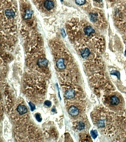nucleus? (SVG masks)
I'll return each instance as SVG.
<instances>
[{
    "label": "nucleus",
    "instance_id": "obj_1",
    "mask_svg": "<svg viewBox=\"0 0 126 142\" xmlns=\"http://www.w3.org/2000/svg\"><path fill=\"white\" fill-rule=\"evenodd\" d=\"M68 112L70 115H72V116H77V115L79 114L80 112V110L77 107V106H71L68 109Z\"/></svg>",
    "mask_w": 126,
    "mask_h": 142
},
{
    "label": "nucleus",
    "instance_id": "obj_2",
    "mask_svg": "<svg viewBox=\"0 0 126 142\" xmlns=\"http://www.w3.org/2000/svg\"><path fill=\"white\" fill-rule=\"evenodd\" d=\"M56 66L58 67V69L59 70H64L66 68V65L64 62V59H58L56 61Z\"/></svg>",
    "mask_w": 126,
    "mask_h": 142
},
{
    "label": "nucleus",
    "instance_id": "obj_3",
    "mask_svg": "<svg viewBox=\"0 0 126 142\" xmlns=\"http://www.w3.org/2000/svg\"><path fill=\"white\" fill-rule=\"evenodd\" d=\"M17 112H19V115H24L25 113H27L28 110L27 108V106L25 105H23V104H19L18 106H17Z\"/></svg>",
    "mask_w": 126,
    "mask_h": 142
},
{
    "label": "nucleus",
    "instance_id": "obj_4",
    "mask_svg": "<svg viewBox=\"0 0 126 142\" xmlns=\"http://www.w3.org/2000/svg\"><path fill=\"white\" fill-rule=\"evenodd\" d=\"M54 2L52 1V0H45L44 2V7L48 11L52 10V9L54 7Z\"/></svg>",
    "mask_w": 126,
    "mask_h": 142
},
{
    "label": "nucleus",
    "instance_id": "obj_5",
    "mask_svg": "<svg viewBox=\"0 0 126 142\" xmlns=\"http://www.w3.org/2000/svg\"><path fill=\"white\" fill-rule=\"evenodd\" d=\"M48 60L45 58L39 59L37 61V65L41 67H46L48 65Z\"/></svg>",
    "mask_w": 126,
    "mask_h": 142
},
{
    "label": "nucleus",
    "instance_id": "obj_6",
    "mask_svg": "<svg viewBox=\"0 0 126 142\" xmlns=\"http://www.w3.org/2000/svg\"><path fill=\"white\" fill-rule=\"evenodd\" d=\"M74 95H75V93H74V91L73 90H66L64 93V96L67 99H73V98L74 97Z\"/></svg>",
    "mask_w": 126,
    "mask_h": 142
},
{
    "label": "nucleus",
    "instance_id": "obj_7",
    "mask_svg": "<svg viewBox=\"0 0 126 142\" xmlns=\"http://www.w3.org/2000/svg\"><path fill=\"white\" fill-rule=\"evenodd\" d=\"M110 103L111 105L116 106L120 103V99L116 95H112L110 97Z\"/></svg>",
    "mask_w": 126,
    "mask_h": 142
},
{
    "label": "nucleus",
    "instance_id": "obj_8",
    "mask_svg": "<svg viewBox=\"0 0 126 142\" xmlns=\"http://www.w3.org/2000/svg\"><path fill=\"white\" fill-rule=\"evenodd\" d=\"M84 33L87 36H90L94 33V30L91 26H87L84 28Z\"/></svg>",
    "mask_w": 126,
    "mask_h": 142
},
{
    "label": "nucleus",
    "instance_id": "obj_9",
    "mask_svg": "<svg viewBox=\"0 0 126 142\" xmlns=\"http://www.w3.org/2000/svg\"><path fill=\"white\" fill-rule=\"evenodd\" d=\"M90 50L88 49V48H85V49H83L81 53H80V55L83 58V59H87L89 58V56H90Z\"/></svg>",
    "mask_w": 126,
    "mask_h": 142
},
{
    "label": "nucleus",
    "instance_id": "obj_10",
    "mask_svg": "<svg viewBox=\"0 0 126 142\" xmlns=\"http://www.w3.org/2000/svg\"><path fill=\"white\" fill-rule=\"evenodd\" d=\"M32 10H30V9H27L26 11H25L24 12V19H30V18L32 17Z\"/></svg>",
    "mask_w": 126,
    "mask_h": 142
},
{
    "label": "nucleus",
    "instance_id": "obj_11",
    "mask_svg": "<svg viewBox=\"0 0 126 142\" xmlns=\"http://www.w3.org/2000/svg\"><path fill=\"white\" fill-rule=\"evenodd\" d=\"M5 16L9 18V19H11V18H13L15 16V12L13 10H10V9H8V10H6L5 12Z\"/></svg>",
    "mask_w": 126,
    "mask_h": 142
},
{
    "label": "nucleus",
    "instance_id": "obj_12",
    "mask_svg": "<svg viewBox=\"0 0 126 142\" xmlns=\"http://www.w3.org/2000/svg\"><path fill=\"white\" fill-rule=\"evenodd\" d=\"M86 127V125L85 124H84L83 121H79L78 124H77V126H76V128L78 131H82L84 129H85Z\"/></svg>",
    "mask_w": 126,
    "mask_h": 142
},
{
    "label": "nucleus",
    "instance_id": "obj_13",
    "mask_svg": "<svg viewBox=\"0 0 126 142\" xmlns=\"http://www.w3.org/2000/svg\"><path fill=\"white\" fill-rule=\"evenodd\" d=\"M90 19L91 20V22H95L97 19V16L96 13H90Z\"/></svg>",
    "mask_w": 126,
    "mask_h": 142
},
{
    "label": "nucleus",
    "instance_id": "obj_14",
    "mask_svg": "<svg viewBox=\"0 0 126 142\" xmlns=\"http://www.w3.org/2000/svg\"><path fill=\"white\" fill-rule=\"evenodd\" d=\"M97 127L100 128H102L105 127V121L103 120H100L97 122Z\"/></svg>",
    "mask_w": 126,
    "mask_h": 142
},
{
    "label": "nucleus",
    "instance_id": "obj_15",
    "mask_svg": "<svg viewBox=\"0 0 126 142\" xmlns=\"http://www.w3.org/2000/svg\"><path fill=\"white\" fill-rule=\"evenodd\" d=\"M75 2L78 5H83L86 3V0H75Z\"/></svg>",
    "mask_w": 126,
    "mask_h": 142
},
{
    "label": "nucleus",
    "instance_id": "obj_16",
    "mask_svg": "<svg viewBox=\"0 0 126 142\" xmlns=\"http://www.w3.org/2000/svg\"><path fill=\"white\" fill-rule=\"evenodd\" d=\"M91 136L93 138H96L97 136V132L96 130H91Z\"/></svg>",
    "mask_w": 126,
    "mask_h": 142
},
{
    "label": "nucleus",
    "instance_id": "obj_17",
    "mask_svg": "<svg viewBox=\"0 0 126 142\" xmlns=\"http://www.w3.org/2000/svg\"><path fill=\"white\" fill-rule=\"evenodd\" d=\"M35 117H36V118L37 119V121H38V122H41V121L42 118H41V116L40 115V114H38V113L36 114V115H35Z\"/></svg>",
    "mask_w": 126,
    "mask_h": 142
},
{
    "label": "nucleus",
    "instance_id": "obj_18",
    "mask_svg": "<svg viewBox=\"0 0 126 142\" xmlns=\"http://www.w3.org/2000/svg\"><path fill=\"white\" fill-rule=\"evenodd\" d=\"M29 105H30V108H31V110L32 111H34L35 110H36V106L33 104L32 102H29Z\"/></svg>",
    "mask_w": 126,
    "mask_h": 142
},
{
    "label": "nucleus",
    "instance_id": "obj_19",
    "mask_svg": "<svg viewBox=\"0 0 126 142\" xmlns=\"http://www.w3.org/2000/svg\"><path fill=\"white\" fill-rule=\"evenodd\" d=\"M44 105L47 106H52V103H51V101H45Z\"/></svg>",
    "mask_w": 126,
    "mask_h": 142
},
{
    "label": "nucleus",
    "instance_id": "obj_20",
    "mask_svg": "<svg viewBox=\"0 0 126 142\" xmlns=\"http://www.w3.org/2000/svg\"><path fill=\"white\" fill-rule=\"evenodd\" d=\"M111 75H116L117 76V78H120V73L117 72V71H116V70H114V72H111Z\"/></svg>",
    "mask_w": 126,
    "mask_h": 142
},
{
    "label": "nucleus",
    "instance_id": "obj_21",
    "mask_svg": "<svg viewBox=\"0 0 126 142\" xmlns=\"http://www.w3.org/2000/svg\"><path fill=\"white\" fill-rule=\"evenodd\" d=\"M52 112H54L55 113H56V112H57V111H56V110H55V106H54V107L52 109Z\"/></svg>",
    "mask_w": 126,
    "mask_h": 142
},
{
    "label": "nucleus",
    "instance_id": "obj_22",
    "mask_svg": "<svg viewBox=\"0 0 126 142\" xmlns=\"http://www.w3.org/2000/svg\"><path fill=\"white\" fill-rule=\"evenodd\" d=\"M96 1H97V2H100L102 1V0H96Z\"/></svg>",
    "mask_w": 126,
    "mask_h": 142
},
{
    "label": "nucleus",
    "instance_id": "obj_23",
    "mask_svg": "<svg viewBox=\"0 0 126 142\" xmlns=\"http://www.w3.org/2000/svg\"><path fill=\"white\" fill-rule=\"evenodd\" d=\"M125 55L126 56V50H125Z\"/></svg>",
    "mask_w": 126,
    "mask_h": 142
},
{
    "label": "nucleus",
    "instance_id": "obj_24",
    "mask_svg": "<svg viewBox=\"0 0 126 142\" xmlns=\"http://www.w3.org/2000/svg\"><path fill=\"white\" fill-rule=\"evenodd\" d=\"M61 2H63V0H61Z\"/></svg>",
    "mask_w": 126,
    "mask_h": 142
}]
</instances>
